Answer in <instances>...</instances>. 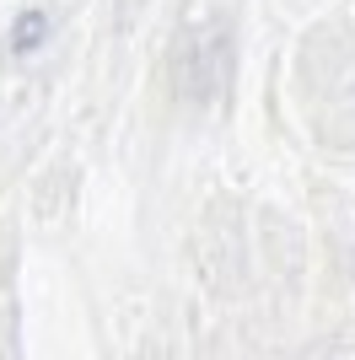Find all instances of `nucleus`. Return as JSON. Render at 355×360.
Wrapping results in <instances>:
<instances>
[{"label": "nucleus", "mask_w": 355, "mask_h": 360, "mask_svg": "<svg viewBox=\"0 0 355 360\" xmlns=\"http://www.w3.org/2000/svg\"><path fill=\"white\" fill-rule=\"evenodd\" d=\"M38 32H44V16H22V32H16V49L38 44Z\"/></svg>", "instance_id": "1"}]
</instances>
